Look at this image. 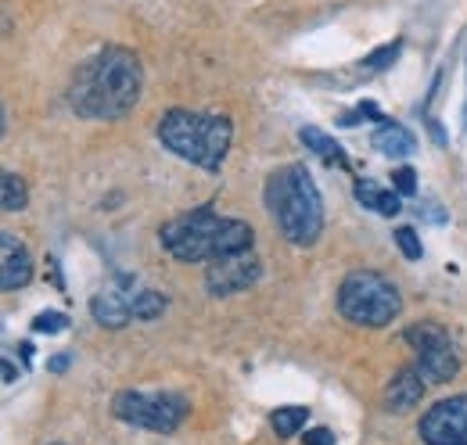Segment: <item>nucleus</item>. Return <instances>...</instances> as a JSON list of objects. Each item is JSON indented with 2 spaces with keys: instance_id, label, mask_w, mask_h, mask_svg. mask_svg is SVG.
Segmentation results:
<instances>
[{
  "instance_id": "obj_20",
  "label": "nucleus",
  "mask_w": 467,
  "mask_h": 445,
  "mask_svg": "<svg viewBox=\"0 0 467 445\" xmlns=\"http://www.w3.org/2000/svg\"><path fill=\"white\" fill-rule=\"evenodd\" d=\"M396 244H400L403 259H410V263H420L424 248H420V237H417V230H413V226H400V230H396Z\"/></svg>"
},
{
  "instance_id": "obj_25",
  "label": "nucleus",
  "mask_w": 467,
  "mask_h": 445,
  "mask_svg": "<svg viewBox=\"0 0 467 445\" xmlns=\"http://www.w3.org/2000/svg\"><path fill=\"white\" fill-rule=\"evenodd\" d=\"M65 367H68V356H55V359L47 363V370H51V374H61Z\"/></svg>"
},
{
  "instance_id": "obj_5",
  "label": "nucleus",
  "mask_w": 467,
  "mask_h": 445,
  "mask_svg": "<svg viewBox=\"0 0 467 445\" xmlns=\"http://www.w3.org/2000/svg\"><path fill=\"white\" fill-rule=\"evenodd\" d=\"M338 313L356 327H389L403 313V295L378 270H352L338 287Z\"/></svg>"
},
{
  "instance_id": "obj_22",
  "label": "nucleus",
  "mask_w": 467,
  "mask_h": 445,
  "mask_svg": "<svg viewBox=\"0 0 467 445\" xmlns=\"http://www.w3.org/2000/svg\"><path fill=\"white\" fill-rule=\"evenodd\" d=\"M392 187L403 194V198H413L417 194V176H413V169L410 166H400L392 172Z\"/></svg>"
},
{
  "instance_id": "obj_11",
  "label": "nucleus",
  "mask_w": 467,
  "mask_h": 445,
  "mask_svg": "<svg viewBox=\"0 0 467 445\" xmlns=\"http://www.w3.org/2000/svg\"><path fill=\"white\" fill-rule=\"evenodd\" d=\"M133 280L130 277H119L112 287H105L98 298H94V320L101 327H122L130 316H133V298L137 291L130 287Z\"/></svg>"
},
{
  "instance_id": "obj_6",
  "label": "nucleus",
  "mask_w": 467,
  "mask_h": 445,
  "mask_svg": "<svg viewBox=\"0 0 467 445\" xmlns=\"http://www.w3.org/2000/svg\"><path fill=\"white\" fill-rule=\"evenodd\" d=\"M191 402L176 391H162V395H148V391H119L112 402L122 424H133L140 431H155V435H173L176 428L183 424Z\"/></svg>"
},
{
  "instance_id": "obj_15",
  "label": "nucleus",
  "mask_w": 467,
  "mask_h": 445,
  "mask_svg": "<svg viewBox=\"0 0 467 445\" xmlns=\"http://www.w3.org/2000/svg\"><path fill=\"white\" fill-rule=\"evenodd\" d=\"M298 140H302L313 155H320L327 166L349 169V155H346V151H342V148H338L324 129H317V126H302V129H298Z\"/></svg>"
},
{
  "instance_id": "obj_18",
  "label": "nucleus",
  "mask_w": 467,
  "mask_h": 445,
  "mask_svg": "<svg viewBox=\"0 0 467 445\" xmlns=\"http://www.w3.org/2000/svg\"><path fill=\"white\" fill-rule=\"evenodd\" d=\"M4 212H18V209H26V202H29V191H26V183L15 176V172H4Z\"/></svg>"
},
{
  "instance_id": "obj_8",
  "label": "nucleus",
  "mask_w": 467,
  "mask_h": 445,
  "mask_svg": "<svg viewBox=\"0 0 467 445\" xmlns=\"http://www.w3.org/2000/svg\"><path fill=\"white\" fill-rule=\"evenodd\" d=\"M420 439L428 445H467V395H450L420 417Z\"/></svg>"
},
{
  "instance_id": "obj_10",
  "label": "nucleus",
  "mask_w": 467,
  "mask_h": 445,
  "mask_svg": "<svg viewBox=\"0 0 467 445\" xmlns=\"http://www.w3.org/2000/svg\"><path fill=\"white\" fill-rule=\"evenodd\" d=\"M33 277V255L26 248V241H18L15 233H0V287L4 291H18Z\"/></svg>"
},
{
  "instance_id": "obj_1",
  "label": "nucleus",
  "mask_w": 467,
  "mask_h": 445,
  "mask_svg": "<svg viewBox=\"0 0 467 445\" xmlns=\"http://www.w3.org/2000/svg\"><path fill=\"white\" fill-rule=\"evenodd\" d=\"M140 90H144L140 57L126 47H105L79 65L68 87V105L83 119H122L126 111L137 109Z\"/></svg>"
},
{
  "instance_id": "obj_3",
  "label": "nucleus",
  "mask_w": 467,
  "mask_h": 445,
  "mask_svg": "<svg viewBox=\"0 0 467 445\" xmlns=\"http://www.w3.org/2000/svg\"><path fill=\"white\" fill-rule=\"evenodd\" d=\"M266 209L295 248H313L324 230V202L306 166H281L266 180Z\"/></svg>"
},
{
  "instance_id": "obj_9",
  "label": "nucleus",
  "mask_w": 467,
  "mask_h": 445,
  "mask_svg": "<svg viewBox=\"0 0 467 445\" xmlns=\"http://www.w3.org/2000/svg\"><path fill=\"white\" fill-rule=\"evenodd\" d=\"M259 277H263L259 259L252 252H234V255L209 263L205 287H209V295H237V291H248Z\"/></svg>"
},
{
  "instance_id": "obj_13",
  "label": "nucleus",
  "mask_w": 467,
  "mask_h": 445,
  "mask_svg": "<svg viewBox=\"0 0 467 445\" xmlns=\"http://www.w3.org/2000/svg\"><path fill=\"white\" fill-rule=\"evenodd\" d=\"M370 144L385 159H407V155H413V148H417V137L410 133L403 122H381L378 133L370 137Z\"/></svg>"
},
{
  "instance_id": "obj_16",
  "label": "nucleus",
  "mask_w": 467,
  "mask_h": 445,
  "mask_svg": "<svg viewBox=\"0 0 467 445\" xmlns=\"http://www.w3.org/2000/svg\"><path fill=\"white\" fill-rule=\"evenodd\" d=\"M306 420H309V409H306V406H285V409H277V413L270 417V424H274V431H277L281 439L298 435V431L306 428Z\"/></svg>"
},
{
  "instance_id": "obj_4",
  "label": "nucleus",
  "mask_w": 467,
  "mask_h": 445,
  "mask_svg": "<svg viewBox=\"0 0 467 445\" xmlns=\"http://www.w3.org/2000/svg\"><path fill=\"white\" fill-rule=\"evenodd\" d=\"M159 140L166 151L205 172H220L234 140V122L220 111L173 109L159 122Z\"/></svg>"
},
{
  "instance_id": "obj_14",
  "label": "nucleus",
  "mask_w": 467,
  "mask_h": 445,
  "mask_svg": "<svg viewBox=\"0 0 467 445\" xmlns=\"http://www.w3.org/2000/svg\"><path fill=\"white\" fill-rule=\"evenodd\" d=\"M356 198H359L363 209H370V212H378V216H396V212L403 209V194H400L396 187L385 191V187H378L374 180H356Z\"/></svg>"
},
{
  "instance_id": "obj_17",
  "label": "nucleus",
  "mask_w": 467,
  "mask_h": 445,
  "mask_svg": "<svg viewBox=\"0 0 467 445\" xmlns=\"http://www.w3.org/2000/svg\"><path fill=\"white\" fill-rule=\"evenodd\" d=\"M166 295H159V291H151V287H140L137 291V298H133V316L137 320H159L162 313H166Z\"/></svg>"
},
{
  "instance_id": "obj_7",
  "label": "nucleus",
  "mask_w": 467,
  "mask_h": 445,
  "mask_svg": "<svg viewBox=\"0 0 467 445\" xmlns=\"http://www.w3.org/2000/svg\"><path fill=\"white\" fill-rule=\"evenodd\" d=\"M403 337H407V345L413 348V356H417L413 367L424 374L428 385H446V381L457 378L461 352H457L453 337L442 331L439 324H413V327L403 331Z\"/></svg>"
},
{
  "instance_id": "obj_23",
  "label": "nucleus",
  "mask_w": 467,
  "mask_h": 445,
  "mask_svg": "<svg viewBox=\"0 0 467 445\" xmlns=\"http://www.w3.org/2000/svg\"><path fill=\"white\" fill-rule=\"evenodd\" d=\"M359 119H374V122H378V119H381V109H378L374 101H363V105H359L356 111H349V115H346L342 122H346V126H356Z\"/></svg>"
},
{
  "instance_id": "obj_21",
  "label": "nucleus",
  "mask_w": 467,
  "mask_h": 445,
  "mask_svg": "<svg viewBox=\"0 0 467 445\" xmlns=\"http://www.w3.org/2000/svg\"><path fill=\"white\" fill-rule=\"evenodd\" d=\"M65 327H68V316H65V313H55V309H51V313H40V316L33 320V331L36 334H61Z\"/></svg>"
},
{
  "instance_id": "obj_2",
  "label": "nucleus",
  "mask_w": 467,
  "mask_h": 445,
  "mask_svg": "<svg viewBox=\"0 0 467 445\" xmlns=\"http://www.w3.org/2000/svg\"><path fill=\"white\" fill-rule=\"evenodd\" d=\"M159 241L176 263H213L234 252H252L255 230L241 220L216 216L213 205H202L166 222L159 230Z\"/></svg>"
},
{
  "instance_id": "obj_26",
  "label": "nucleus",
  "mask_w": 467,
  "mask_h": 445,
  "mask_svg": "<svg viewBox=\"0 0 467 445\" xmlns=\"http://www.w3.org/2000/svg\"><path fill=\"white\" fill-rule=\"evenodd\" d=\"M15 378H18V374H15V367L4 359V381H15Z\"/></svg>"
},
{
  "instance_id": "obj_27",
  "label": "nucleus",
  "mask_w": 467,
  "mask_h": 445,
  "mask_svg": "<svg viewBox=\"0 0 467 445\" xmlns=\"http://www.w3.org/2000/svg\"><path fill=\"white\" fill-rule=\"evenodd\" d=\"M464 126H467V122H464Z\"/></svg>"
},
{
  "instance_id": "obj_24",
  "label": "nucleus",
  "mask_w": 467,
  "mask_h": 445,
  "mask_svg": "<svg viewBox=\"0 0 467 445\" xmlns=\"http://www.w3.org/2000/svg\"><path fill=\"white\" fill-rule=\"evenodd\" d=\"M302 442L306 445H335V431H331V428H313V431L302 435Z\"/></svg>"
},
{
  "instance_id": "obj_19",
  "label": "nucleus",
  "mask_w": 467,
  "mask_h": 445,
  "mask_svg": "<svg viewBox=\"0 0 467 445\" xmlns=\"http://www.w3.org/2000/svg\"><path fill=\"white\" fill-rule=\"evenodd\" d=\"M403 51V40H392V44H385V47H378L370 57H363V65H359V72L363 76H374V72H381V68H389L396 57Z\"/></svg>"
},
{
  "instance_id": "obj_12",
  "label": "nucleus",
  "mask_w": 467,
  "mask_h": 445,
  "mask_svg": "<svg viewBox=\"0 0 467 445\" xmlns=\"http://www.w3.org/2000/svg\"><path fill=\"white\" fill-rule=\"evenodd\" d=\"M424 388H428V381H424V374L417 367H400L392 374L389 388H385V406L392 413H410L424 398Z\"/></svg>"
}]
</instances>
